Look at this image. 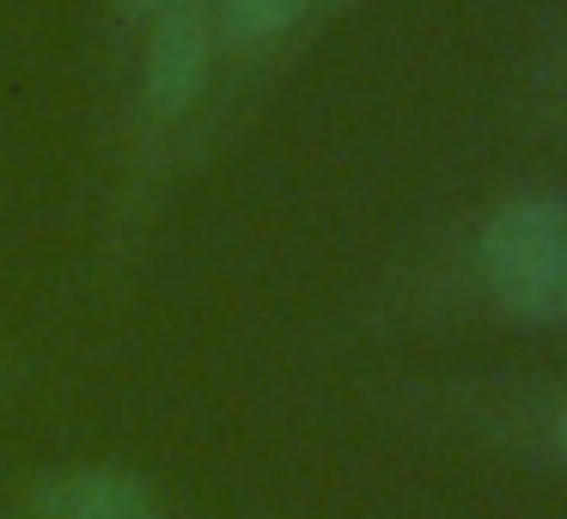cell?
I'll return each mask as SVG.
<instances>
[{
  "mask_svg": "<svg viewBox=\"0 0 567 519\" xmlns=\"http://www.w3.org/2000/svg\"><path fill=\"white\" fill-rule=\"evenodd\" d=\"M147 26L153 31H147V62H141V99H147L153 123H172L196 104L202 80H208L220 19H214V0H165Z\"/></svg>",
  "mask_w": 567,
  "mask_h": 519,
  "instance_id": "7a4b0ae2",
  "label": "cell"
},
{
  "mask_svg": "<svg viewBox=\"0 0 567 519\" xmlns=\"http://www.w3.org/2000/svg\"><path fill=\"white\" fill-rule=\"evenodd\" d=\"M13 519H159V495L141 470L92 465V470H62L43 477L19 501Z\"/></svg>",
  "mask_w": 567,
  "mask_h": 519,
  "instance_id": "3957f363",
  "label": "cell"
},
{
  "mask_svg": "<svg viewBox=\"0 0 567 519\" xmlns=\"http://www.w3.org/2000/svg\"><path fill=\"white\" fill-rule=\"evenodd\" d=\"M159 7H165V0H116V13H123L128 26H147V19L159 13Z\"/></svg>",
  "mask_w": 567,
  "mask_h": 519,
  "instance_id": "5b68a950",
  "label": "cell"
},
{
  "mask_svg": "<svg viewBox=\"0 0 567 519\" xmlns=\"http://www.w3.org/2000/svg\"><path fill=\"white\" fill-rule=\"evenodd\" d=\"M476 263L501 312L525 324H567V196H518L488 214Z\"/></svg>",
  "mask_w": 567,
  "mask_h": 519,
  "instance_id": "6da1fadb",
  "label": "cell"
},
{
  "mask_svg": "<svg viewBox=\"0 0 567 519\" xmlns=\"http://www.w3.org/2000/svg\"><path fill=\"white\" fill-rule=\"evenodd\" d=\"M306 7L311 0H214V19L233 50H250V43H275L281 31H293Z\"/></svg>",
  "mask_w": 567,
  "mask_h": 519,
  "instance_id": "277c9868",
  "label": "cell"
},
{
  "mask_svg": "<svg viewBox=\"0 0 567 519\" xmlns=\"http://www.w3.org/2000/svg\"><path fill=\"white\" fill-rule=\"evenodd\" d=\"M555 446H561V458H567V409H561V421H555Z\"/></svg>",
  "mask_w": 567,
  "mask_h": 519,
  "instance_id": "8992f818",
  "label": "cell"
},
{
  "mask_svg": "<svg viewBox=\"0 0 567 519\" xmlns=\"http://www.w3.org/2000/svg\"><path fill=\"white\" fill-rule=\"evenodd\" d=\"M323 7H354V0H323Z\"/></svg>",
  "mask_w": 567,
  "mask_h": 519,
  "instance_id": "52a82bcc",
  "label": "cell"
}]
</instances>
